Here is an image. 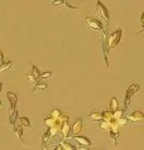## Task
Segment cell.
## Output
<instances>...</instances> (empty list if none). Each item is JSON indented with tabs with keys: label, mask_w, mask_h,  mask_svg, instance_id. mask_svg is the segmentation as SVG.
<instances>
[{
	"label": "cell",
	"mask_w": 144,
	"mask_h": 150,
	"mask_svg": "<svg viewBox=\"0 0 144 150\" xmlns=\"http://www.w3.org/2000/svg\"><path fill=\"white\" fill-rule=\"evenodd\" d=\"M73 140L77 141V143L80 145H82V146H91V145H92L90 139H88V137H85V136H77V135H76L73 137Z\"/></svg>",
	"instance_id": "9"
},
{
	"label": "cell",
	"mask_w": 144,
	"mask_h": 150,
	"mask_svg": "<svg viewBox=\"0 0 144 150\" xmlns=\"http://www.w3.org/2000/svg\"><path fill=\"white\" fill-rule=\"evenodd\" d=\"M53 150H63V149H62L61 145H56V146L53 148Z\"/></svg>",
	"instance_id": "27"
},
{
	"label": "cell",
	"mask_w": 144,
	"mask_h": 150,
	"mask_svg": "<svg viewBox=\"0 0 144 150\" xmlns=\"http://www.w3.org/2000/svg\"><path fill=\"white\" fill-rule=\"evenodd\" d=\"M86 24L90 28L95 29V30H99L101 33H104V27H103V24H101L100 20H97L95 18H90V16H88V18H86Z\"/></svg>",
	"instance_id": "5"
},
{
	"label": "cell",
	"mask_w": 144,
	"mask_h": 150,
	"mask_svg": "<svg viewBox=\"0 0 144 150\" xmlns=\"http://www.w3.org/2000/svg\"><path fill=\"white\" fill-rule=\"evenodd\" d=\"M142 23H143V28H142V32H143L144 30V11H143V14H142Z\"/></svg>",
	"instance_id": "26"
},
{
	"label": "cell",
	"mask_w": 144,
	"mask_h": 150,
	"mask_svg": "<svg viewBox=\"0 0 144 150\" xmlns=\"http://www.w3.org/2000/svg\"><path fill=\"white\" fill-rule=\"evenodd\" d=\"M113 114H114V119L115 120L123 117V111H120V110H116L115 112H113Z\"/></svg>",
	"instance_id": "23"
},
{
	"label": "cell",
	"mask_w": 144,
	"mask_h": 150,
	"mask_svg": "<svg viewBox=\"0 0 144 150\" xmlns=\"http://www.w3.org/2000/svg\"><path fill=\"white\" fill-rule=\"evenodd\" d=\"M82 120L81 119H77L76 121L73 122V125H72V127H71V132L73 135H77V134H80V132L82 131Z\"/></svg>",
	"instance_id": "8"
},
{
	"label": "cell",
	"mask_w": 144,
	"mask_h": 150,
	"mask_svg": "<svg viewBox=\"0 0 144 150\" xmlns=\"http://www.w3.org/2000/svg\"><path fill=\"white\" fill-rule=\"evenodd\" d=\"M110 125H111V122L108 121V120H101L100 124H99V127L101 129V130L110 131Z\"/></svg>",
	"instance_id": "16"
},
{
	"label": "cell",
	"mask_w": 144,
	"mask_h": 150,
	"mask_svg": "<svg viewBox=\"0 0 144 150\" xmlns=\"http://www.w3.org/2000/svg\"><path fill=\"white\" fill-rule=\"evenodd\" d=\"M103 116H104V120H108V121H111L114 119V114L111 111H105L103 112Z\"/></svg>",
	"instance_id": "22"
},
{
	"label": "cell",
	"mask_w": 144,
	"mask_h": 150,
	"mask_svg": "<svg viewBox=\"0 0 144 150\" xmlns=\"http://www.w3.org/2000/svg\"><path fill=\"white\" fill-rule=\"evenodd\" d=\"M82 150H87V149H82Z\"/></svg>",
	"instance_id": "31"
},
{
	"label": "cell",
	"mask_w": 144,
	"mask_h": 150,
	"mask_svg": "<svg viewBox=\"0 0 144 150\" xmlns=\"http://www.w3.org/2000/svg\"><path fill=\"white\" fill-rule=\"evenodd\" d=\"M61 115H62V112L58 110V109H53L52 111H51V117H53V119H56V120H58L61 117Z\"/></svg>",
	"instance_id": "21"
},
{
	"label": "cell",
	"mask_w": 144,
	"mask_h": 150,
	"mask_svg": "<svg viewBox=\"0 0 144 150\" xmlns=\"http://www.w3.org/2000/svg\"><path fill=\"white\" fill-rule=\"evenodd\" d=\"M128 120H129V121H134V122L144 121V114L142 111H134L133 114H130L128 116Z\"/></svg>",
	"instance_id": "7"
},
{
	"label": "cell",
	"mask_w": 144,
	"mask_h": 150,
	"mask_svg": "<svg viewBox=\"0 0 144 150\" xmlns=\"http://www.w3.org/2000/svg\"><path fill=\"white\" fill-rule=\"evenodd\" d=\"M1 88H3V82H0V93H1Z\"/></svg>",
	"instance_id": "29"
},
{
	"label": "cell",
	"mask_w": 144,
	"mask_h": 150,
	"mask_svg": "<svg viewBox=\"0 0 144 150\" xmlns=\"http://www.w3.org/2000/svg\"><path fill=\"white\" fill-rule=\"evenodd\" d=\"M25 77H27V80L29 82H38V81H39V78H41V71H39V68L36 67L34 64H32L31 71L25 74Z\"/></svg>",
	"instance_id": "4"
},
{
	"label": "cell",
	"mask_w": 144,
	"mask_h": 150,
	"mask_svg": "<svg viewBox=\"0 0 144 150\" xmlns=\"http://www.w3.org/2000/svg\"><path fill=\"white\" fill-rule=\"evenodd\" d=\"M70 131H71V127H70V124L68 121H65V122H62L61 125V134L63 135V137H68L70 135Z\"/></svg>",
	"instance_id": "10"
},
{
	"label": "cell",
	"mask_w": 144,
	"mask_h": 150,
	"mask_svg": "<svg viewBox=\"0 0 144 150\" xmlns=\"http://www.w3.org/2000/svg\"><path fill=\"white\" fill-rule=\"evenodd\" d=\"M138 90H139V85H137V83H133V85H130L128 87V90H126V95H125V102H124L125 109H128L129 107L130 101H132V97Z\"/></svg>",
	"instance_id": "3"
},
{
	"label": "cell",
	"mask_w": 144,
	"mask_h": 150,
	"mask_svg": "<svg viewBox=\"0 0 144 150\" xmlns=\"http://www.w3.org/2000/svg\"><path fill=\"white\" fill-rule=\"evenodd\" d=\"M121 35H123V29H116L115 32H113L108 38V47L109 49H114L120 44L121 42Z\"/></svg>",
	"instance_id": "2"
},
{
	"label": "cell",
	"mask_w": 144,
	"mask_h": 150,
	"mask_svg": "<svg viewBox=\"0 0 144 150\" xmlns=\"http://www.w3.org/2000/svg\"><path fill=\"white\" fill-rule=\"evenodd\" d=\"M53 77V73L51 72V71H46V72L41 73V81H47V80H51V78Z\"/></svg>",
	"instance_id": "19"
},
{
	"label": "cell",
	"mask_w": 144,
	"mask_h": 150,
	"mask_svg": "<svg viewBox=\"0 0 144 150\" xmlns=\"http://www.w3.org/2000/svg\"><path fill=\"white\" fill-rule=\"evenodd\" d=\"M126 121H128V119H124V117H120L118 119V122H119L120 126H124V125L126 124Z\"/></svg>",
	"instance_id": "25"
},
{
	"label": "cell",
	"mask_w": 144,
	"mask_h": 150,
	"mask_svg": "<svg viewBox=\"0 0 144 150\" xmlns=\"http://www.w3.org/2000/svg\"><path fill=\"white\" fill-rule=\"evenodd\" d=\"M116 110H119V101H118L116 97H111V101H110V111L115 112Z\"/></svg>",
	"instance_id": "14"
},
{
	"label": "cell",
	"mask_w": 144,
	"mask_h": 150,
	"mask_svg": "<svg viewBox=\"0 0 144 150\" xmlns=\"http://www.w3.org/2000/svg\"><path fill=\"white\" fill-rule=\"evenodd\" d=\"M11 66H13V62L11 61H3L1 64H0V74H3L5 71L11 68Z\"/></svg>",
	"instance_id": "12"
},
{
	"label": "cell",
	"mask_w": 144,
	"mask_h": 150,
	"mask_svg": "<svg viewBox=\"0 0 144 150\" xmlns=\"http://www.w3.org/2000/svg\"><path fill=\"white\" fill-rule=\"evenodd\" d=\"M68 119H70V116H68V115H66V114H62V115H61V117L58 119V120H60L61 122H65V121H68Z\"/></svg>",
	"instance_id": "24"
},
{
	"label": "cell",
	"mask_w": 144,
	"mask_h": 150,
	"mask_svg": "<svg viewBox=\"0 0 144 150\" xmlns=\"http://www.w3.org/2000/svg\"><path fill=\"white\" fill-rule=\"evenodd\" d=\"M19 121H20V125L22 126H27L28 129H32V122L31 120H29L28 117H25V116H22V117H19Z\"/></svg>",
	"instance_id": "15"
},
{
	"label": "cell",
	"mask_w": 144,
	"mask_h": 150,
	"mask_svg": "<svg viewBox=\"0 0 144 150\" xmlns=\"http://www.w3.org/2000/svg\"><path fill=\"white\" fill-rule=\"evenodd\" d=\"M47 82H46V81H38L37 82V85H36V87H34V90H33V92H34V91H37V90H46V88H47Z\"/></svg>",
	"instance_id": "17"
},
{
	"label": "cell",
	"mask_w": 144,
	"mask_h": 150,
	"mask_svg": "<svg viewBox=\"0 0 144 150\" xmlns=\"http://www.w3.org/2000/svg\"><path fill=\"white\" fill-rule=\"evenodd\" d=\"M88 117L91 120H94V121H101V120H104V116H103V112L100 111H92L88 114Z\"/></svg>",
	"instance_id": "11"
},
{
	"label": "cell",
	"mask_w": 144,
	"mask_h": 150,
	"mask_svg": "<svg viewBox=\"0 0 144 150\" xmlns=\"http://www.w3.org/2000/svg\"><path fill=\"white\" fill-rule=\"evenodd\" d=\"M0 61H1V62L4 61V53L1 51H0Z\"/></svg>",
	"instance_id": "28"
},
{
	"label": "cell",
	"mask_w": 144,
	"mask_h": 150,
	"mask_svg": "<svg viewBox=\"0 0 144 150\" xmlns=\"http://www.w3.org/2000/svg\"><path fill=\"white\" fill-rule=\"evenodd\" d=\"M96 11H97V14H99L101 18H104L105 20H108L109 22V11H108V9H106V6L104 5L101 1H97L96 3Z\"/></svg>",
	"instance_id": "6"
},
{
	"label": "cell",
	"mask_w": 144,
	"mask_h": 150,
	"mask_svg": "<svg viewBox=\"0 0 144 150\" xmlns=\"http://www.w3.org/2000/svg\"><path fill=\"white\" fill-rule=\"evenodd\" d=\"M14 131H15V136L18 137V140L23 144V127H22V125H18V126H15L14 127Z\"/></svg>",
	"instance_id": "13"
},
{
	"label": "cell",
	"mask_w": 144,
	"mask_h": 150,
	"mask_svg": "<svg viewBox=\"0 0 144 150\" xmlns=\"http://www.w3.org/2000/svg\"><path fill=\"white\" fill-rule=\"evenodd\" d=\"M6 98L10 102V110H9V124L10 126L15 127V121H16V116H18V111H16V103H18V95L13 91L6 92Z\"/></svg>",
	"instance_id": "1"
},
{
	"label": "cell",
	"mask_w": 144,
	"mask_h": 150,
	"mask_svg": "<svg viewBox=\"0 0 144 150\" xmlns=\"http://www.w3.org/2000/svg\"><path fill=\"white\" fill-rule=\"evenodd\" d=\"M56 122H57V120L53 119V117H51V116H48V117L44 119V124H46V126H47V127L54 126V125H56Z\"/></svg>",
	"instance_id": "18"
},
{
	"label": "cell",
	"mask_w": 144,
	"mask_h": 150,
	"mask_svg": "<svg viewBox=\"0 0 144 150\" xmlns=\"http://www.w3.org/2000/svg\"><path fill=\"white\" fill-rule=\"evenodd\" d=\"M0 107H1V101H0Z\"/></svg>",
	"instance_id": "30"
},
{
	"label": "cell",
	"mask_w": 144,
	"mask_h": 150,
	"mask_svg": "<svg viewBox=\"0 0 144 150\" xmlns=\"http://www.w3.org/2000/svg\"><path fill=\"white\" fill-rule=\"evenodd\" d=\"M60 145L62 146V149H63V150H76V148H75L72 144H70L68 141H62V143H61Z\"/></svg>",
	"instance_id": "20"
}]
</instances>
